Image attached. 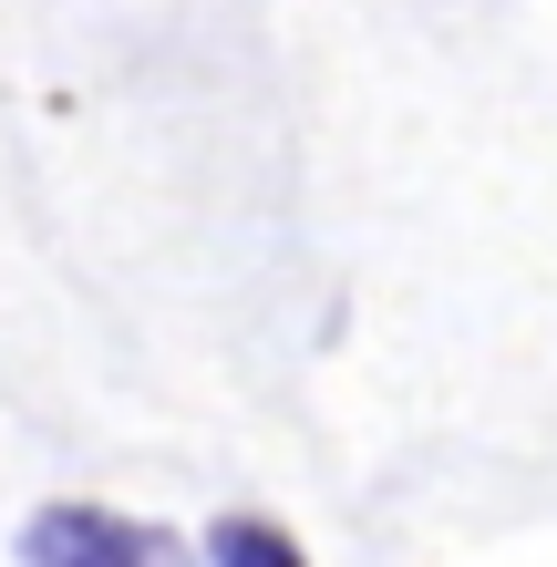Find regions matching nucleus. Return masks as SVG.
<instances>
[{"mask_svg":"<svg viewBox=\"0 0 557 567\" xmlns=\"http://www.w3.org/2000/svg\"><path fill=\"white\" fill-rule=\"evenodd\" d=\"M207 567H310V557L289 547V526H269V516H217L207 526Z\"/></svg>","mask_w":557,"mask_h":567,"instance_id":"nucleus-2","label":"nucleus"},{"mask_svg":"<svg viewBox=\"0 0 557 567\" xmlns=\"http://www.w3.org/2000/svg\"><path fill=\"white\" fill-rule=\"evenodd\" d=\"M21 567H186V557L114 506H42L21 526Z\"/></svg>","mask_w":557,"mask_h":567,"instance_id":"nucleus-1","label":"nucleus"}]
</instances>
